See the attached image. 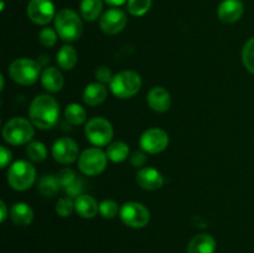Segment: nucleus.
I'll list each match as a JSON object with an SVG mask.
<instances>
[{"label":"nucleus","mask_w":254,"mask_h":253,"mask_svg":"<svg viewBox=\"0 0 254 253\" xmlns=\"http://www.w3.org/2000/svg\"><path fill=\"white\" fill-rule=\"evenodd\" d=\"M84 133L89 143L96 146L109 145L113 138V126L103 117H94L86 123Z\"/></svg>","instance_id":"obj_7"},{"label":"nucleus","mask_w":254,"mask_h":253,"mask_svg":"<svg viewBox=\"0 0 254 253\" xmlns=\"http://www.w3.org/2000/svg\"><path fill=\"white\" fill-rule=\"evenodd\" d=\"M215 238L206 233L195 236L188 246V253H215Z\"/></svg>","instance_id":"obj_20"},{"label":"nucleus","mask_w":254,"mask_h":253,"mask_svg":"<svg viewBox=\"0 0 254 253\" xmlns=\"http://www.w3.org/2000/svg\"><path fill=\"white\" fill-rule=\"evenodd\" d=\"M36 180V169L30 161L17 160L7 170V183L14 190L25 191Z\"/></svg>","instance_id":"obj_5"},{"label":"nucleus","mask_w":254,"mask_h":253,"mask_svg":"<svg viewBox=\"0 0 254 253\" xmlns=\"http://www.w3.org/2000/svg\"><path fill=\"white\" fill-rule=\"evenodd\" d=\"M57 36H59V34H57L56 30L51 29V27H44L39 34V41L45 47H52L56 45Z\"/></svg>","instance_id":"obj_32"},{"label":"nucleus","mask_w":254,"mask_h":253,"mask_svg":"<svg viewBox=\"0 0 254 253\" xmlns=\"http://www.w3.org/2000/svg\"><path fill=\"white\" fill-rule=\"evenodd\" d=\"M99 212L104 218H114L121 212V208L116 201L104 200L99 203Z\"/></svg>","instance_id":"obj_30"},{"label":"nucleus","mask_w":254,"mask_h":253,"mask_svg":"<svg viewBox=\"0 0 254 253\" xmlns=\"http://www.w3.org/2000/svg\"><path fill=\"white\" fill-rule=\"evenodd\" d=\"M149 107L153 111L159 112V113H164V112L169 111L171 106V96L166 88L161 86H155L149 91L148 97H146Z\"/></svg>","instance_id":"obj_16"},{"label":"nucleus","mask_w":254,"mask_h":253,"mask_svg":"<svg viewBox=\"0 0 254 253\" xmlns=\"http://www.w3.org/2000/svg\"><path fill=\"white\" fill-rule=\"evenodd\" d=\"M136 183L144 190L154 191L159 190L164 184V178L161 173L156 169L150 168H141L136 173Z\"/></svg>","instance_id":"obj_15"},{"label":"nucleus","mask_w":254,"mask_h":253,"mask_svg":"<svg viewBox=\"0 0 254 253\" xmlns=\"http://www.w3.org/2000/svg\"><path fill=\"white\" fill-rule=\"evenodd\" d=\"M27 17L36 25H47L56 16L52 0H30L27 4Z\"/></svg>","instance_id":"obj_11"},{"label":"nucleus","mask_w":254,"mask_h":253,"mask_svg":"<svg viewBox=\"0 0 254 253\" xmlns=\"http://www.w3.org/2000/svg\"><path fill=\"white\" fill-rule=\"evenodd\" d=\"M77 60H78V56H77V51L74 50V47H72L71 45H64L57 52V64L61 67L62 69H66V71H69V69L73 68L77 63Z\"/></svg>","instance_id":"obj_23"},{"label":"nucleus","mask_w":254,"mask_h":253,"mask_svg":"<svg viewBox=\"0 0 254 253\" xmlns=\"http://www.w3.org/2000/svg\"><path fill=\"white\" fill-rule=\"evenodd\" d=\"M32 126L34 124L31 121L20 117L10 119L2 128V138L10 145H22L30 143L35 134Z\"/></svg>","instance_id":"obj_4"},{"label":"nucleus","mask_w":254,"mask_h":253,"mask_svg":"<svg viewBox=\"0 0 254 253\" xmlns=\"http://www.w3.org/2000/svg\"><path fill=\"white\" fill-rule=\"evenodd\" d=\"M127 22H128L127 14L123 10L117 7L107 10L99 17V27L107 35H117L122 32L127 26Z\"/></svg>","instance_id":"obj_13"},{"label":"nucleus","mask_w":254,"mask_h":253,"mask_svg":"<svg viewBox=\"0 0 254 253\" xmlns=\"http://www.w3.org/2000/svg\"><path fill=\"white\" fill-rule=\"evenodd\" d=\"M55 30L64 41H76L83 31L82 19L74 10L61 9L55 16Z\"/></svg>","instance_id":"obj_2"},{"label":"nucleus","mask_w":254,"mask_h":253,"mask_svg":"<svg viewBox=\"0 0 254 253\" xmlns=\"http://www.w3.org/2000/svg\"><path fill=\"white\" fill-rule=\"evenodd\" d=\"M37 186H39L40 193L46 196V197L56 195L59 192L60 188H61L56 175H44L40 179Z\"/></svg>","instance_id":"obj_26"},{"label":"nucleus","mask_w":254,"mask_h":253,"mask_svg":"<svg viewBox=\"0 0 254 253\" xmlns=\"http://www.w3.org/2000/svg\"><path fill=\"white\" fill-rule=\"evenodd\" d=\"M11 158H12V154L11 151L9 150V149L6 148V146H0V165H1V168H6L7 164L11 161Z\"/></svg>","instance_id":"obj_37"},{"label":"nucleus","mask_w":254,"mask_h":253,"mask_svg":"<svg viewBox=\"0 0 254 253\" xmlns=\"http://www.w3.org/2000/svg\"><path fill=\"white\" fill-rule=\"evenodd\" d=\"M130 163L131 165L135 166V168H143L146 163V156L143 151H135L133 153V155L130 156Z\"/></svg>","instance_id":"obj_35"},{"label":"nucleus","mask_w":254,"mask_h":253,"mask_svg":"<svg viewBox=\"0 0 254 253\" xmlns=\"http://www.w3.org/2000/svg\"><path fill=\"white\" fill-rule=\"evenodd\" d=\"M82 190H83V188H82V183L79 180H77L76 183L72 184L71 186L64 189L67 196H69V197H78L79 195H82Z\"/></svg>","instance_id":"obj_36"},{"label":"nucleus","mask_w":254,"mask_h":253,"mask_svg":"<svg viewBox=\"0 0 254 253\" xmlns=\"http://www.w3.org/2000/svg\"><path fill=\"white\" fill-rule=\"evenodd\" d=\"M245 5L241 0H223L217 7V16L225 24H233L242 17Z\"/></svg>","instance_id":"obj_14"},{"label":"nucleus","mask_w":254,"mask_h":253,"mask_svg":"<svg viewBox=\"0 0 254 253\" xmlns=\"http://www.w3.org/2000/svg\"><path fill=\"white\" fill-rule=\"evenodd\" d=\"M10 217L17 226H29L34 220V211L27 203L16 202L10 208Z\"/></svg>","instance_id":"obj_21"},{"label":"nucleus","mask_w":254,"mask_h":253,"mask_svg":"<svg viewBox=\"0 0 254 253\" xmlns=\"http://www.w3.org/2000/svg\"><path fill=\"white\" fill-rule=\"evenodd\" d=\"M107 156L113 163H122L129 156V146L124 141H114L109 144L106 151Z\"/></svg>","instance_id":"obj_25"},{"label":"nucleus","mask_w":254,"mask_h":253,"mask_svg":"<svg viewBox=\"0 0 254 253\" xmlns=\"http://www.w3.org/2000/svg\"><path fill=\"white\" fill-rule=\"evenodd\" d=\"M109 86L112 93L118 98H130L140 91L141 77L135 71H122L114 74Z\"/></svg>","instance_id":"obj_6"},{"label":"nucleus","mask_w":254,"mask_h":253,"mask_svg":"<svg viewBox=\"0 0 254 253\" xmlns=\"http://www.w3.org/2000/svg\"><path fill=\"white\" fill-rule=\"evenodd\" d=\"M108 156L99 148L86 149L78 158V168L87 176L99 175L107 168Z\"/></svg>","instance_id":"obj_8"},{"label":"nucleus","mask_w":254,"mask_h":253,"mask_svg":"<svg viewBox=\"0 0 254 253\" xmlns=\"http://www.w3.org/2000/svg\"><path fill=\"white\" fill-rule=\"evenodd\" d=\"M64 118L72 126H81L86 122L87 112L81 104L71 103L64 109Z\"/></svg>","instance_id":"obj_24"},{"label":"nucleus","mask_w":254,"mask_h":253,"mask_svg":"<svg viewBox=\"0 0 254 253\" xmlns=\"http://www.w3.org/2000/svg\"><path fill=\"white\" fill-rule=\"evenodd\" d=\"M153 0H128L127 7L129 14L133 16H143L150 10Z\"/></svg>","instance_id":"obj_28"},{"label":"nucleus","mask_w":254,"mask_h":253,"mask_svg":"<svg viewBox=\"0 0 254 253\" xmlns=\"http://www.w3.org/2000/svg\"><path fill=\"white\" fill-rule=\"evenodd\" d=\"M169 135L160 128H150L144 131L140 136V148L145 153L159 154L169 146Z\"/></svg>","instance_id":"obj_10"},{"label":"nucleus","mask_w":254,"mask_h":253,"mask_svg":"<svg viewBox=\"0 0 254 253\" xmlns=\"http://www.w3.org/2000/svg\"><path fill=\"white\" fill-rule=\"evenodd\" d=\"M0 211H1V216H0V222H4L7 217V207L5 205L4 201L0 202Z\"/></svg>","instance_id":"obj_38"},{"label":"nucleus","mask_w":254,"mask_h":253,"mask_svg":"<svg viewBox=\"0 0 254 253\" xmlns=\"http://www.w3.org/2000/svg\"><path fill=\"white\" fill-rule=\"evenodd\" d=\"M108 96V89L101 82L88 84L83 91V101L87 106L96 107L103 103Z\"/></svg>","instance_id":"obj_19"},{"label":"nucleus","mask_w":254,"mask_h":253,"mask_svg":"<svg viewBox=\"0 0 254 253\" xmlns=\"http://www.w3.org/2000/svg\"><path fill=\"white\" fill-rule=\"evenodd\" d=\"M74 210V201L72 197L67 196V197H62L57 201L56 203V212L57 215L61 217H68Z\"/></svg>","instance_id":"obj_31"},{"label":"nucleus","mask_w":254,"mask_h":253,"mask_svg":"<svg viewBox=\"0 0 254 253\" xmlns=\"http://www.w3.org/2000/svg\"><path fill=\"white\" fill-rule=\"evenodd\" d=\"M119 216L123 223L131 228H143L150 221V212L148 208L143 203L135 201L124 203L121 207Z\"/></svg>","instance_id":"obj_9"},{"label":"nucleus","mask_w":254,"mask_h":253,"mask_svg":"<svg viewBox=\"0 0 254 253\" xmlns=\"http://www.w3.org/2000/svg\"><path fill=\"white\" fill-rule=\"evenodd\" d=\"M30 121L39 129H51L60 117V106L50 94H40L32 99L29 108Z\"/></svg>","instance_id":"obj_1"},{"label":"nucleus","mask_w":254,"mask_h":253,"mask_svg":"<svg viewBox=\"0 0 254 253\" xmlns=\"http://www.w3.org/2000/svg\"><path fill=\"white\" fill-rule=\"evenodd\" d=\"M103 1L108 5H112V6H122L123 4L128 2V0H103Z\"/></svg>","instance_id":"obj_39"},{"label":"nucleus","mask_w":254,"mask_h":253,"mask_svg":"<svg viewBox=\"0 0 254 253\" xmlns=\"http://www.w3.org/2000/svg\"><path fill=\"white\" fill-rule=\"evenodd\" d=\"M52 156L64 165H68L79 158V149L76 141L71 138H60L52 145Z\"/></svg>","instance_id":"obj_12"},{"label":"nucleus","mask_w":254,"mask_h":253,"mask_svg":"<svg viewBox=\"0 0 254 253\" xmlns=\"http://www.w3.org/2000/svg\"><path fill=\"white\" fill-rule=\"evenodd\" d=\"M57 180H59L60 185H61V188L66 189L68 188V186H71L72 184L76 183L78 179H77V175L74 174L73 170H71V169H62V170H60L59 173H57Z\"/></svg>","instance_id":"obj_33"},{"label":"nucleus","mask_w":254,"mask_h":253,"mask_svg":"<svg viewBox=\"0 0 254 253\" xmlns=\"http://www.w3.org/2000/svg\"><path fill=\"white\" fill-rule=\"evenodd\" d=\"M103 0H81L79 14L86 21H94L102 16Z\"/></svg>","instance_id":"obj_22"},{"label":"nucleus","mask_w":254,"mask_h":253,"mask_svg":"<svg viewBox=\"0 0 254 253\" xmlns=\"http://www.w3.org/2000/svg\"><path fill=\"white\" fill-rule=\"evenodd\" d=\"M26 155L34 163H41L47 158V148L44 143L31 141L26 146Z\"/></svg>","instance_id":"obj_27"},{"label":"nucleus","mask_w":254,"mask_h":253,"mask_svg":"<svg viewBox=\"0 0 254 253\" xmlns=\"http://www.w3.org/2000/svg\"><path fill=\"white\" fill-rule=\"evenodd\" d=\"M74 211L82 218H93L99 212V205L92 196L82 193L74 198Z\"/></svg>","instance_id":"obj_18"},{"label":"nucleus","mask_w":254,"mask_h":253,"mask_svg":"<svg viewBox=\"0 0 254 253\" xmlns=\"http://www.w3.org/2000/svg\"><path fill=\"white\" fill-rule=\"evenodd\" d=\"M9 76L14 82L22 86H31L39 79L41 64L31 59H17L10 63Z\"/></svg>","instance_id":"obj_3"},{"label":"nucleus","mask_w":254,"mask_h":253,"mask_svg":"<svg viewBox=\"0 0 254 253\" xmlns=\"http://www.w3.org/2000/svg\"><path fill=\"white\" fill-rule=\"evenodd\" d=\"M242 61L246 68L254 74V37L248 40L243 46Z\"/></svg>","instance_id":"obj_29"},{"label":"nucleus","mask_w":254,"mask_h":253,"mask_svg":"<svg viewBox=\"0 0 254 253\" xmlns=\"http://www.w3.org/2000/svg\"><path fill=\"white\" fill-rule=\"evenodd\" d=\"M96 78L97 81L103 84L111 83L112 79H113V74H112V71L107 66H99L96 69Z\"/></svg>","instance_id":"obj_34"},{"label":"nucleus","mask_w":254,"mask_h":253,"mask_svg":"<svg viewBox=\"0 0 254 253\" xmlns=\"http://www.w3.org/2000/svg\"><path fill=\"white\" fill-rule=\"evenodd\" d=\"M41 84L50 93H57L64 84V76L56 67H46L41 73Z\"/></svg>","instance_id":"obj_17"}]
</instances>
